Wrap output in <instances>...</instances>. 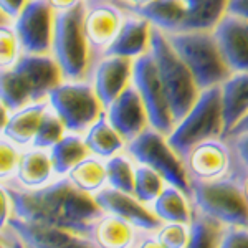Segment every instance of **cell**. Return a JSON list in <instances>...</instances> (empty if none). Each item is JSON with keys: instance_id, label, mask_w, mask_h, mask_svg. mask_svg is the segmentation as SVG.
<instances>
[{"instance_id": "cell-14", "label": "cell", "mask_w": 248, "mask_h": 248, "mask_svg": "<svg viewBox=\"0 0 248 248\" xmlns=\"http://www.w3.org/2000/svg\"><path fill=\"white\" fill-rule=\"evenodd\" d=\"M232 151L225 139H209L192 147L184 164L190 179L197 181H215L225 177L232 170Z\"/></svg>"}, {"instance_id": "cell-38", "label": "cell", "mask_w": 248, "mask_h": 248, "mask_svg": "<svg viewBox=\"0 0 248 248\" xmlns=\"http://www.w3.org/2000/svg\"><path fill=\"white\" fill-rule=\"evenodd\" d=\"M218 248H248V229L227 227V230H223Z\"/></svg>"}, {"instance_id": "cell-42", "label": "cell", "mask_w": 248, "mask_h": 248, "mask_svg": "<svg viewBox=\"0 0 248 248\" xmlns=\"http://www.w3.org/2000/svg\"><path fill=\"white\" fill-rule=\"evenodd\" d=\"M45 2L55 12H65V10L73 9V7L78 5V3H81L83 0H45Z\"/></svg>"}, {"instance_id": "cell-27", "label": "cell", "mask_w": 248, "mask_h": 248, "mask_svg": "<svg viewBox=\"0 0 248 248\" xmlns=\"http://www.w3.org/2000/svg\"><path fill=\"white\" fill-rule=\"evenodd\" d=\"M190 197L181 189L167 184L159 197L153 202V212L162 222H177L190 225L192 207Z\"/></svg>"}, {"instance_id": "cell-23", "label": "cell", "mask_w": 248, "mask_h": 248, "mask_svg": "<svg viewBox=\"0 0 248 248\" xmlns=\"http://www.w3.org/2000/svg\"><path fill=\"white\" fill-rule=\"evenodd\" d=\"M127 14H136L146 18L154 29L169 35L181 31L187 17V5L184 0H154L144 7L129 10Z\"/></svg>"}, {"instance_id": "cell-1", "label": "cell", "mask_w": 248, "mask_h": 248, "mask_svg": "<svg viewBox=\"0 0 248 248\" xmlns=\"http://www.w3.org/2000/svg\"><path fill=\"white\" fill-rule=\"evenodd\" d=\"M2 184L10 197L12 215L30 223L58 227L90 238L94 222L105 214L93 195L75 187L66 175L38 189L23 187L14 177Z\"/></svg>"}, {"instance_id": "cell-30", "label": "cell", "mask_w": 248, "mask_h": 248, "mask_svg": "<svg viewBox=\"0 0 248 248\" xmlns=\"http://www.w3.org/2000/svg\"><path fill=\"white\" fill-rule=\"evenodd\" d=\"M189 227L190 238L186 248H218L223 235V225L220 222L202 214L192 205V220Z\"/></svg>"}, {"instance_id": "cell-22", "label": "cell", "mask_w": 248, "mask_h": 248, "mask_svg": "<svg viewBox=\"0 0 248 248\" xmlns=\"http://www.w3.org/2000/svg\"><path fill=\"white\" fill-rule=\"evenodd\" d=\"M46 101L30 103V105L20 108V109L10 113L7 126L3 129V138L17 144L18 147H29L33 142L35 133H37L40 121L48 109Z\"/></svg>"}, {"instance_id": "cell-34", "label": "cell", "mask_w": 248, "mask_h": 248, "mask_svg": "<svg viewBox=\"0 0 248 248\" xmlns=\"http://www.w3.org/2000/svg\"><path fill=\"white\" fill-rule=\"evenodd\" d=\"M22 57V46L12 23L0 25V68H10Z\"/></svg>"}, {"instance_id": "cell-47", "label": "cell", "mask_w": 248, "mask_h": 248, "mask_svg": "<svg viewBox=\"0 0 248 248\" xmlns=\"http://www.w3.org/2000/svg\"><path fill=\"white\" fill-rule=\"evenodd\" d=\"M138 248H166L157 238H146L138 245Z\"/></svg>"}, {"instance_id": "cell-5", "label": "cell", "mask_w": 248, "mask_h": 248, "mask_svg": "<svg viewBox=\"0 0 248 248\" xmlns=\"http://www.w3.org/2000/svg\"><path fill=\"white\" fill-rule=\"evenodd\" d=\"M190 201L195 209L223 227L248 229V202L237 175L229 174L215 181L190 179Z\"/></svg>"}, {"instance_id": "cell-20", "label": "cell", "mask_w": 248, "mask_h": 248, "mask_svg": "<svg viewBox=\"0 0 248 248\" xmlns=\"http://www.w3.org/2000/svg\"><path fill=\"white\" fill-rule=\"evenodd\" d=\"M53 175L55 170L48 149L29 146L20 151L17 170L14 175V179L18 184L29 187V189H38V187L50 184Z\"/></svg>"}, {"instance_id": "cell-39", "label": "cell", "mask_w": 248, "mask_h": 248, "mask_svg": "<svg viewBox=\"0 0 248 248\" xmlns=\"http://www.w3.org/2000/svg\"><path fill=\"white\" fill-rule=\"evenodd\" d=\"M10 215H12L10 197H9V194H7L3 184L0 182V233H2V230L7 227V222H9Z\"/></svg>"}, {"instance_id": "cell-10", "label": "cell", "mask_w": 248, "mask_h": 248, "mask_svg": "<svg viewBox=\"0 0 248 248\" xmlns=\"http://www.w3.org/2000/svg\"><path fill=\"white\" fill-rule=\"evenodd\" d=\"M57 12L45 0H29L12 22L22 53L45 55L51 51L53 27Z\"/></svg>"}, {"instance_id": "cell-18", "label": "cell", "mask_w": 248, "mask_h": 248, "mask_svg": "<svg viewBox=\"0 0 248 248\" xmlns=\"http://www.w3.org/2000/svg\"><path fill=\"white\" fill-rule=\"evenodd\" d=\"M27 81L31 91V103L46 101V96L58 83L63 81V75L58 63L51 57V53L35 55L22 53L18 62L14 65Z\"/></svg>"}, {"instance_id": "cell-37", "label": "cell", "mask_w": 248, "mask_h": 248, "mask_svg": "<svg viewBox=\"0 0 248 248\" xmlns=\"http://www.w3.org/2000/svg\"><path fill=\"white\" fill-rule=\"evenodd\" d=\"M20 147L9 141L7 138H0V182L12 179L17 170L20 159Z\"/></svg>"}, {"instance_id": "cell-40", "label": "cell", "mask_w": 248, "mask_h": 248, "mask_svg": "<svg viewBox=\"0 0 248 248\" xmlns=\"http://www.w3.org/2000/svg\"><path fill=\"white\" fill-rule=\"evenodd\" d=\"M29 0H0V12L10 20V23L18 17Z\"/></svg>"}, {"instance_id": "cell-44", "label": "cell", "mask_w": 248, "mask_h": 248, "mask_svg": "<svg viewBox=\"0 0 248 248\" xmlns=\"http://www.w3.org/2000/svg\"><path fill=\"white\" fill-rule=\"evenodd\" d=\"M2 235H3V238H5V242H7V247L9 248H25L23 247V243L20 242L17 235L12 232L9 227H5V229L2 230Z\"/></svg>"}, {"instance_id": "cell-9", "label": "cell", "mask_w": 248, "mask_h": 248, "mask_svg": "<svg viewBox=\"0 0 248 248\" xmlns=\"http://www.w3.org/2000/svg\"><path fill=\"white\" fill-rule=\"evenodd\" d=\"M133 86L141 96L151 127L169 136L170 131L174 129L175 121L170 113L166 91H164L161 77H159L157 66H155L151 51L134 60Z\"/></svg>"}, {"instance_id": "cell-43", "label": "cell", "mask_w": 248, "mask_h": 248, "mask_svg": "<svg viewBox=\"0 0 248 248\" xmlns=\"http://www.w3.org/2000/svg\"><path fill=\"white\" fill-rule=\"evenodd\" d=\"M119 7L124 10V12H129L133 9H138V7H144L147 3L154 2V0H114Z\"/></svg>"}, {"instance_id": "cell-51", "label": "cell", "mask_w": 248, "mask_h": 248, "mask_svg": "<svg viewBox=\"0 0 248 248\" xmlns=\"http://www.w3.org/2000/svg\"><path fill=\"white\" fill-rule=\"evenodd\" d=\"M0 248H9V247H5V245H3L2 242H0Z\"/></svg>"}, {"instance_id": "cell-2", "label": "cell", "mask_w": 248, "mask_h": 248, "mask_svg": "<svg viewBox=\"0 0 248 248\" xmlns=\"http://www.w3.org/2000/svg\"><path fill=\"white\" fill-rule=\"evenodd\" d=\"M85 0L73 9L57 12L51 40V57L58 63L63 79H90L94 58L83 29Z\"/></svg>"}, {"instance_id": "cell-49", "label": "cell", "mask_w": 248, "mask_h": 248, "mask_svg": "<svg viewBox=\"0 0 248 248\" xmlns=\"http://www.w3.org/2000/svg\"><path fill=\"white\" fill-rule=\"evenodd\" d=\"M3 23H10V20L5 17V15L0 12V25H3Z\"/></svg>"}, {"instance_id": "cell-21", "label": "cell", "mask_w": 248, "mask_h": 248, "mask_svg": "<svg viewBox=\"0 0 248 248\" xmlns=\"http://www.w3.org/2000/svg\"><path fill=\"white\" fill-rule=\"evenodd\" d=\"M225 131L223 138L232 131L243 116L248 114V71H235L220 85ZM222 138V139H223Z\"/></svg>"}, {"instance_id": "cell-46", "label": "cell", "mask_w": 248, "mask_h": 248, "mask_svg": "<svg viewBox=\"0 0 248 248\" xmlns=\"http://www.w3.org/2000/svg\"><path fill=\"white\" fill-rule=\"evenodd\" d=\"M9 118H10V111L7 109V106L3 105L2 101H0V136L3 134V129H5Z\"/></svg>"}, {"instance_id": "cell-31", "label": "cell", "mask_w": 248, "mask_h": 248, "mask_svg": "<svg viewBox=\"0 0 248 248\" xmlns=\"http://www.w3.org/2000/svg\"><path fill=\"white\" fill-rule=\"evenodd\" d=\"M106 177L108 186L116 190L134 194V174L136 161L126 151L106 159Z\"/></svg>"}, {"instance_id": "cell-15", "label": "cell", "mask_w": 248, "mask_h": 248, "mask_svg": "<svg viewBox=\"0 0 248 248\" xmlns=\"http://www.w3.org/2000/svg\"><path fill=\"white\" fill-rule=\"evenodd\" d=\"M133 65L134 60L116 55H103L94 62L90 81L105 108L133 85Z\"/></svg>"}, {"instance_id": "cell-35", "label": "cell", "mask_w": 248, "mask_h": 248, "mask_svg": "<svg viewBox=\"0 0 248 248\" xmlns=\"http://www.w3.org/2000/svg\"><path fill=\"white\" fill-rule=\"evenodd\" d=\"M225 141L229 142L232 157H233L230 174L237 175L242 181L248 174V133L229 136V138H225Z\"/></svg>"}, {"instance_id": "cell-32", "label": "cell", "mask_w": 248, "mask_h": 248, "mask_svg": "<svg viewBox=\"0 0 248 248\" xmlns=\"http://www.w3.org/2000/svg\"><path fill=\"white\" fill-rule=\"evenodd\" d=\"M167 186V182L162 179L161 174H157L154 169L142 164H136V174H134V195L139 199L142 203L149 205L155 199L159 197V194L164 190V187Z\"/></svg>"}, {"instance_id": "cell-36", "label": "cell", "mask_w": 248, "mask_h": 248, "mask_svg": "<svg viewBox=\"0 0 248 248\" xmlns=\"http://www.w3.org/2000/svg\"><path fill=\"white\" fill-rule=\"evenodd\" d=\"M155 238L166 248H186L190 238V227L187 223L166 222L157 230Z\"/></svg>"}, {"instance_id": "cell-16", "label": "cell", "mask_w": 248, "mask_h": 248, "mask_svg": "<svg viewBox=\"0 0 248 248\" xmlns=\"http://www.w3.org/2000/svg\"><path fill=\"white\" fill-rule=\"evenodd\" d=\"M105 113L108 121L123 136L126 144L151 126L141 96L133 85L127 86L111 105H108Z\"/></svg>"}, {"instance_id": "cell-8", "label": "cell", "mask_w": 248, "mask_h": 248, "mask_svg": "<svg viewBox=\"0 0 248 248\" xmlns=\"http://www.w3.org/2000/svg\"><path fill=\"white\" fill-rule=\"evenodd\" d=\"M126 151L136 164H142L157 174L169 186H174L190 197V177L181 155L175 153L167 142V136L154 127H147L133 141L126 144Z\"/></svg>"}, {"instance_id": "cell-48", "label": "cell", "mask_w": 248, "mask_h": 248, "mask_svg": "<svg viewBox=\"0 0 248 248\" xmlns=\"http://www.w3.org/2000/svg\"><path fill=\"white\" fill-rule=\"evenodd\" d=\"M242 189H243V195H245V199L248 202V174L242 179Z\"/></svg>"}, {"instance_id": "cell-7", "label": "cell", "mask_w": 248, "mask_h": 248, "mask_svg": "<svg viewBox=\"0 0 248 248\" xmlns=\"http://www.w3.org/2000/svg\"><path fill=\"white\" fill-rule=\"evenodd\" d=\"M46 103L65 124L68 133L85 134L105 113L90 79H63L48 93Z\"/></svg>"}, {"instance_id": "cell-4", "label": "cell", "mask_w": 248, "mask_h": 248, "mask_svg": "<svg viewBox=\"0 0 248 248\" xmlns=\"http://www.w3.org/2000/svg\"><path fill=\"white\" fill-rule=\"evenodd\" d=\"M223 108L220 86L202 90L194 106L187 111L181 121L175 123L174 129L167 136V142L181 159L187 157L192 147L209 139L223 138Z\"/></svg>"}, {"instance_id": "cell-28", "label": "cell", "mask_w": 248, "mask_h": 248, "mask_svg": "<svg viewBox=\"0 0 248 248\" xmlns=\"http://www.w3.org/2000/svg\"><path fill=\"white\" fill-rule=\"evenodd\" d=\"M66 177L79 190L94 195L96 192H99L103 187L108 186L106 162L105 159L90 154L68 172Z\"/></svg>"}, {"instance_id": "cell-41", "label": "cell", "mask_w": 248, "mask_h": 248, "mask_svg": "<svg viewBox=\"0 0 248 248\" xmlns=\"http://www.w3.org/2000/svg\"><path fill=\"white\" fill-rule=\"evenodd\" d=\"M229 14L248 20V0H229Z\"/></svg>"}, {"instance_id": "cell-24", "label": "cell", "mask_w": 248, "mask_h": 248, "mask_svg": "<svg viewBox=\"0 0 248 248\" xmlns=\"http://www.w3.org/2000/svg\"><path fill=\"white\" fill-rule=\"evenodd\" d=\"M136 227L111 214H103L94 222L91 240L99 248H133Z\"/></svg>"}, {"instance_id": "cell-19", "label": "cell", "mask_w": 248, "mask_h": 248, "mask_svg": "<svg viewBox=\"0 0 248 248\" xmlns=\"http://www.w3.org/2000/svg\"><path fill=\"white\" fill-rule=\"evenodd\" d=\"M151 31H153V25L146 18L126 12L118 35L103 55H116V57L131 60L142 57L151 50Z\"/></svg>"}, {"instance_id": "cell-50", "label": "cell", "mask_w": 248, "mask_h": 248, "mask_svg": "<svg viewBox=\"0 0 248 248\" xmlns=\"http://www.w3.org/2000/svg\"><path fill=\"white\" fill-rule=\"evenodd\" d=\"M0 242H2V243H3V245H5V247H7V242H5V238H3V235H2V233H0Z\"/></svg>"}, {"instance_id": "cell-13", "label": "cell", "mask_w": 248, "mask_h": 248, "mask_svg": "<svg viewBox=\"0 0 248 248\" xmlns=\"http://www.w3.org/2000/svg\"><path fill=\"white\" fill-rule=\"evenodd\" d=\"M96 203L103 209L105 214L116 215V217L126 220L136 229L154 232L159 230L162 220L154 214L153 209L142 203L134 194L116 190L113 187L106 186L93 195Z\"/></svg>"}, {"instance_id": "cell-12", "label": "cell", "mask_w": 248, "mask_h": 248, "mask_svg": "<svg viewBox=\"0 0 248 248\" xmlns=\"http://www.w3.org/2000/svg\"><path fill=\"white\" fill-rule=\"evenodd\" d=\"M7 227L25 248H99L91 238L58 227L38 225L10 215Z\"/></svg>"}, {"instance_id": "cell-11", "label": "cell", "mask_w": 248, "mask_h": 248, "mask_svg": "<svg viewBox=\"0 0 248 248\" xmlns=\"http://www.w3.org/2000/svg\"><path fill=\"white\" fill-rule=\"evenodd\" d=\"M124 17L126 12L114 0H85L83 29L94 62L101 58L118 35Z\"/></svg>"}, {"instance_id": "cell-6", "label": "cell", "mask_w": 248, "mask_h": 248, "mask_svg": "<svg viewBox=\"0 0 248 248\" xmlns=\"http://www.w3.org/2000/svg\"><path fill=\"white\" fill-rule=\"evenodd\" d=\"M167 38L190 70L201 91L220 86L232 75L220 53L214 31H177L169 33Z\"/></svg>"}, {"instance_id": "cell-17", "label": "cell", "mask_w": 248, "mask_h": 248, "mask_svg": "<svg viewBox=\"0 0 248 248\" xmlns=\"http://www.w3.org/2000/svg\"><path fill=\"white\" fill-rule=\"evenodd\" d=\"M214 37L232 73L248 71V20L227 12L215 27Z\"/></svg>"}, {"instance_id": "cell-33", "label": "cell", "mask_w": 248, "mask_h": 248, "mask_svg": "<svg viewBox=\"0 0 248 248\" xmlns=\"http://www.w3.org/2000/svg\"><path fill=\"white\" fill-rule=\"evenodd\" d=\"M66 133L68 131L63 121L55 114V111H51L50 108H48L46 113L43 114L42 121H40V126H38L37 133H35L31 146L38 147V149H50V147H53Z\"/></svg>"}, {"instance_id": "cell-29", "label": "cell", "mask_w": 248, "mask_h": 248, "mask_svg": "<svg viewBox=\"0 0 248 248\" xmlns=\"http://www.w3.org/2000/svg\"><path fill=\"white\" fill-rule=\"evenodd\" d=\"M0 101L10 113L31 103L30 88L14 66L0 68Z\"/></svg>"}, {"instance_id": "cell-45", "label": "cell", "mask_w": 248, "mask_h": 248, "mask_svg": "<svg viewBox=\"0 0 248 248\" xmlns=\"http://www.w3.org/2000/svg\"><path fill=\"white\" fill-rule=\"evenodd\" d=\"M242 133H248V114L243 116V118L240 119V121L235 124L233 127H232V131L225 136V138H229V136H235V134H242ZM225 138H223V139H225Z\"/></svg>"}, {"instance_id": "cell-3", "label": "cell", "mask_w": 248, "mask_h": 248, "mask_svg": "<svg viewBox=\"0 0 248 248\" xmlns=\"http://www.w3.org/2000/svg\"><path fill=\"white\" fill-rule=\"evenodd\" d=\"M149 51L154 58L155 66H157L170 113L174 116V121L177 123L197 101L201 88L197 86L187 65L170 45L167 35L154 27L151 31Z\"/></svg>"}, {"instance_id": "cell-26", "label": "cell", "mask_w": 248, "mask_h": 248, "mask_svg": "<svg viewBox=\"0 0 248 248\" xmlns=\"http://www.w3.org/2000/svg\"><path fill=\"white\" fill-rule=\"evenodd\" d=\"M48 151H50L51 164H53V170L57 177H65L78 162H81L83 159L91 154L83 134L77 133H66Z\"/></svg>"}, {"instance_id": "cell-25", "label": "cell", "mask_w": 248, "mask_h": 248, "mask_svg": "<svg viewBox=\"0 0 248 248\" xmlns=\"http://www.w3.org/2000/svg\"><path fill=\"white\" fill-rule=\"evenodd\" d=\"M83 138H85V142L88 149H90V153L96 155V157L105 159V161L126 149V141L111 126V123L106 118V113H103L88 127V131L83 134Z\"/></svg>"}]
</instances>
